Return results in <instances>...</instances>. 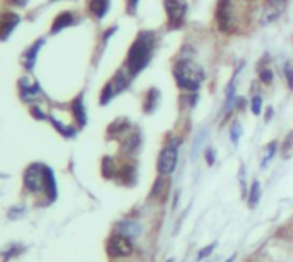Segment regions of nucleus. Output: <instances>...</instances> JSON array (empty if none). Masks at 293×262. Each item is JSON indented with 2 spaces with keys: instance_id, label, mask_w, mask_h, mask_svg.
Returning a JSON list of instances; mask_svg holds the SVG:
<instances>
[{
  "instance_id": "obj_8",
  "label": "nucleus",
  "mask_w": 293,
  "mask_h": 262,
  "mask_svg": "<svg viewBox=\"0 0 293 262\" xmlns=\"http://www.w3.org/2000/svg\"><path fill=\"white\" fill-rule=\"evenodd\" d=\"M134 252V245H132V238L122 235V233H113L106 241V254L112 257V259H117V257H127Z\"/></svg>"
},
{
  "instance_id": "obj_26",
  "label": "nucleus",
  "mask_w": 293,
  "mask_h": 262,
  "mask_svg": "<svg viewBox=\"0 0 293 262\" xmlns=\"http://www.w3.org/2000/svg\"><path fill=\"white\" fill-rule=\"evenodd\" d=\"M250 108H252V113H254V115H259L261 108H262L261 96H254V98H252V100H250Z\"/></svg>"
},
{
  "instance_id": "obj_14",
  "label": "nucleus",
  "mask_w": 293,
  "mask_h": 262,
  "mask_svg": "<svg viewBox=\"0 0 293 262\" xmlns=\"http://www.w3.org/2000/svg\"><path fill=\"white\" fill-rule=\"evenodd\" d=\"M110 9V0H89V12L96 19H103Z\"/></svg>"
},
{
  "instance_id": "obj_9",
  "label": "nucleus",
  "mask_w": 293,
  "mask_h": 262,
  "mask_svg": "<svg viewBox=\"0 0 293 262\" xmlns=\"http://www.w3.org/2000/svg\"><path fill=\"white\" fill-rule=\"evenodd\" d=\"M117 233H122L129 236V238H136L142 233V224L134 219H123L117 224Z\"/></svg>"
},
{
  "instance_id": "obj_31",
  "label": "nucleus",
  "mask_w": 293,
  "mask_h": 262,
  "mask_svg": "<svg viewBox=\"0 0 293 262\" xmlns=\"http://www.w3.org/2000/svg\"><path fill=\"white\" fill-rule=\"evenodd\" d=\"M139 0H127V12L129 14H136Z\"/></svg>"
},
{
  "instance_id": "obj_6",
  "label": "nucleus",
  "mask_w": 293,
  "mask_h": 262,
  "mask_svg": "<svg viewBox=\"0 0 293 262\" xmlns=\"http://www.w3.org/2000/svg\"><path fill=\"white\" fill-rule=\"evenodd\" d=\"M214 19L216 26H218L219 33H231L235 23V14H233V4L231 0H218L214 10Z\"/></svg>"
},
{
  "instance_id": "obj_15",
  "label": "nucleus",
  "mask_w": 293,
  "mask_h": 262,
  "mask_svg": "<svg viewBox=\"0 0 293 262\" xmlns=\"http://www.w3.org/2000/svg\"><path fill=\"white\" fill-rule=\"evenodd\" d=\"M139 144H141V136H139V132L129 134V136L123 139V142H122V153H125V154L136 153L139 149Z\"/></svg>"
},
{
  "instance_id": "obj_18",
  "label": "nucleus",
  "mask_w": 293,
  "mask_h": 262,
  "mask_svg": "<svg viewBox=\"0 0 293 262\" xmlns=\"http://www.w3.org/2000/svg\"><path fill=\"white\" fill-rule=\"evenodd\" d=\"M41 45H43V40L36 41V43L24 53V60L23 62H24V65L28 67V69H33V65H34V62H36V57H38V51L41 48Z\"/></svg>"
},
{
  "instance_id": "obj_30",
  "label": "nucleus",
  "mask_w": 293,
  "mask_h": 262,
  "mask_svg": "<svg viewBox=\"0 0 293 262\" xmlns=\"http://www.w3.org/2000/svg\"><path fill=\"white\" fill-rule=\"evenodd\" d=\"M214 159H216V153L213 147L206 149V161H208V164L211 166V164H214Z\"/></svg>"
},
{
  "instance_id": "obj_35",
  "label": "nucleus",
  "mask_w": 293,
  "mask_h": 262,
  "mask_svg": "<svg viewBox=\"0 0 293 262\" xmlns=\"http://www.w3.org/2000/svg\"><path fill=\"white\" fill-rule=\"evenodd\" d=\"M233 259H235V255H231L230 259H226V262H233Z\"/></svg>"
},
{
  "instance_id": "obj_29",
  "label": "nucleus",
  "mask_w": 293,
  "mask_h": 262,
  "mask_svg": "<svg viewBox=\"0 0 293 262\" xmlns=\"http://www.w3.org/2000/svg\"><path fill=\"white\" fill-rule=\"evenodd\" d=\"M285 76H286V81H288V86L293 89V67L291 64H286L285 65Z\"/></svg>"
},
{
  "instance_id": "obj_19",
  "label": "nucleus",
  "mask_w": 293,
  "mask_h": 262,
  "mask_svg": "<svg viewBox=\"0 0 293 262\" xmlns=\"http://www.w3.org/2000/svg\"><path fill=\"white\" fill-rule=\"evenodd\" d=\"M131 127V122L127 118H117L115 122L108 127V134H113V136H120V134H125L127 128Z\"/></svg>"
},
{
  "instance_id": "obj_20",
  "label": "nucleus",
  "mask_w": 293,
  "mask_h": 262,
  "mask_svg": "<svg viewBox=\"0 0 293 262\" xmlns=\"http://www.w3.org/2000/svg\"><path fill=\"white\" fill-rule=\"evenodd\" d=\"M206 137H208V128H200L197 132V136L194 139V144H192V151H190V158H197V154L200 151V147H203V144L206 141Z\"/></svg>"
},
{
  "instance_id": "obj_25",
  "label": "nucleus",
  "mask_w": 293,
  "mask_h": 262,
  "mask_svg": "<svg viewBox=\"0 0 293 262\" xmlns=\"http://www.w3.org/2000/svg\"><path fill=\"white\" fill-rule=\"evenodd\" d=\"M51 122H53V125L57 127V130H60L65 137H74L76 130H74V128H72V127L64 125V123H60L59 120H55V118H51Z\"/></svg>"
},
{
  "instance_id": "obj_23",
  "label": "nucleus",
  "mask_w": 293,
  "mask_h": 262,
  "mask_svg": "<svg viewBox=\"0 0 293 262\" xmlns=\"http://www.w3.org/2000/svg\"><path fill=\"white\" fill-rule=\"evenodd\" d=\"M167 187H168V182L163 178V175H161V177H159L156 182H154V185H153V194H151V197H158V195H161V194L164 192L163 189H167Z\"/></svg>"
},
{
  "instance_id": "obj_28",
  "label": "nucleus",
  "mask_w": 293,
  "mask_h": 262,
  "mask_svg": "<svg viewBox=\"0 0 293 262\" xmlns=\"http://www.w3.org/2000/svg\"><path fill=\"white\" fill-rule=\"evenodd\" d=\"M214 247H216V244H211V245H208V247H204V249L197 254V260H203V259H206L208 255H211V252L214 250Z\"/></svg>"
},
{
  "instance_id": "obj_22",
  "label": "nucleus",
  "mask_w": 293,
  "mask_h": 262,
  "mask_svg": "<svg viewBox=\"0 0 293 262\" xmlns=\"http://www.w3.org/2000/svg\"><path fill=\"white\" fill-rule=\"evenodd\" d=\"M276 149H278V142H276V141H272V142L267 144L266 149H264V158H262L261 168H266L267 164H269V161L272 159V156L276 154Z\"/></svg>"
},
{
  "instance_id": "obj_33",
  "label": "nucleus",
  "mask_w": 293,
  "mask_h": 262,
  "mask_svg": "<svg viewBox=\"0 0 293 262\" xmlns=\"http://www.w3.org/2000/svg\"><path fill=\"white\" fill-rule=\"evenodd\" d=\"M10 4H14V5H26V2L28 0H9Z\"/></svg>"
},
{
  "instance_id": "obj_16",
  "label": "nucleus",
  "mask_w": 293,
  "mask_h": 262,
  "mask_svg": "<svg viewBox=\"0 0 293 262\" xmlns=\"http://www.w3.org/2000/svg\"><path fill=\"white\" fill-rule=\"evenodd\" d=\"M72 23H74V15H72V12H62L57 15L53 24H51V33H59V31L67 28V26H70Z\"/></svg>"
},
{
  "instance_id": "obj_24",
  "label": "nucleus",
  "mask_w": 293,
  "mask_h": 262,
  "mask_svg": "<svg viewBox=\"0 0 293 262\" xmlns=\"http://www.w3.org/2000/svg\"><path fill=\"white\" fill-rule=\"evenodd\" d=\"M240 137H242V125L239 122H235L233 125H231V130H230V139H231V144L236 146V144L240 142Z\"/></svg>"
},
{
  "instance_id": "obj_17",
  "label": "nucleus",
  "mask_w": 293,
  "mask_h": 262,
  "mask_svg": "<svg viewBox=\"0 0 293 262\" xmlns=\"http://www.w3.org/2000/svg\"><path fill=\"white\" fill-rule=\"evenodd\" d=\"M72 113H74V117H76V120L77 123L82 127V125H86V120H87V117H86V108H84V103H82V96H77L74 103H72Z\"/></svg>"
},
{
  "instance_id": "obj_32",
  "label": "nucleus",
  "mask_w": 293,
  "mask_h": 262,
  "mask_svg": "<svg viewBox=\"0 0 293 262\" xmlns=\"http://www.w3.org/2000/svg\"><path fill=\"white\" fill-rule=\"evenodd\" d=\"M286 0H267V4H271V5H283Z\"/></svg>"
},
{
  "instance_id": "obj_5",
  "label": "nucleus",
  "mask_w": 293,
  "mask_h": 262,
  "mask_svg": "<svg viewBox=\"0 0 293 262\" xmlns=\"http://www.w3.org/2000/svg\"><path fill=\"white\" fill-rule=\"evenodd\" d=\"M164 12H167V24L170 29H178L184 24L187 15V0H163Z\"/></svg>"
},
{
  "instance_id": "obj_21",
  "label": "nucleus",
  "mask_w": 293,
  "mask_h": 262,
  "mask_svg": "<svg viewBox=\"0 0 293 262\" xmlns=\"http://www.w3.org/2000/svg\"><path fill=\"white\" fill-rule=\"evenodd\" d=\"M259 200H261V183L255 180V182L252 183L250 192H249V205L250 208H255V205L259 204Z\"/></svg>"
},
{
  "instance_id": "obj_7",
  "label": "nucleus",
  "mask_w": 293,
  "mask_h": 262,
  "mask_svg": "<svg viewBox=\"0 0 293 262\" xmlns=\"http://www.w3.org/2000/svg\"><path fill=\"white\" fill-rule=\"evenodd\" d=\"M129 76H131L129 72L118 70L117 74L106 82L105 87H103V91H101V98H100L101 105H106V103L110 101V100H113V98H115L118 92H122L123 89H127V86H129Z\"/></svg>"
},
{
  "instance_id": "obj_4",
  "label": "nucleus",
  "mask_w": 293,
  "mask_h": 262,
  "mask_svg": "<svg viewBox=\"0 0 293 262\" xmlns=\"http://www.w3.org/2000/svg\"><path fill=\"white\" fill-rule=\"evenodd\" d=\"M178 144L180 141H170L167 146H164L161 151H159L158 156V173L163 175V177H168L175 172L177 168V159H178Z\"/></svg>"
},
{
  "instance_id": "obj_3",
  "label": "nucleus",
  "mask_w": 293,
  "mask_h": 262,
  "mask_svg": "<svg viewBox=\"0 0 293 262\" xmlns=\"http://www.w3.org/2000/svg\"><path fill=\"white\" fill-rule=\"evenodd\" d=\"M173 77L180 89L197 91L204 81V70L197 62L190 59H180L173 65Z\"/></svg>"
},
{
  "instance_id": "obj_27",
  "label": "nucleus",
  "mask_w": 293,
  "mask_h": 262,
  "mask_svg": "<svg viewBox=\"0 0 293 262\" xmlns=\"http://www.w3.org/2000/svg\"><path fill=\"white\" fill-rule=\"evenodd\" d=\"M259 77H261V81L264 82V84H271V82H272V72L269 69H261L259 70Z\"/></svg>"
},
{
  "instance_id": "obj_10",
  "label": "nucleus",
  "mask_w": 293,
  "mask_h": 262,
  "mask_svg": "<svg viewBox=\"0 0 293 262\" xmlns=\"http://www.w3.org/2000/svg\"><path fill=\"white\" fill-rule=\"evenodd\" d=\"M19 84H21V96H23L24 101H33L40 96L41 89L38 82H31V79L24 77V79H21Z\"/></svg>"
},
{
  "instance_id": "obj_34",
  "label": "nucleus",
  "mask_w": 293,
  "mask_h": 262,
  "mask_svg": "<svg viewBox=\"0 0 293 262\" xmlns=\"http://www.w3.org/2000/svg\"><path fill=\"white\" fill-rule=\"evenodd\" d=\"M33 115H34V117H38V118H45L43 113H41L40 110H36V108H33Z\"/></svg>"
},
{
  "instance_id": "obj_2",
  "label": "nucleus",
  "mask_w": 293,
  "mask_h": 262,
  "mask_svg": "<svg viewBox=\"0 0 293 262\" xmlns=\"http://www.w3.org/2000/svg\"><path fill=\"white\" fill-rule=\"evenodd\" d=\"M24 185L26 189L31 190V192H43L48 194V197L53 200L57 197V185H55V177L53 172L45 166V164L34 163L26 170L24 173Z\"/></svg>"
},
{
  "instance_id": "obj_36",
  "label": "nucleus",
  "mask_w": 293,
  "mask_h": 262,
  "mask_svg": "<svg viewBox=\"0 0 293 262\" xmlns=\"http://www.w3.org/2000/svg\"><path fill=\"white\" fill-rule=\"evenodd\" d=\"M168 262H173V259H170V260H168Z\"/></svg>"
},
{
  "instance_id": "obj_13",
  "label": "nucleus",
  "mask_w": 293,
  "mask_h": 262,
  "mask_svg": "<svg viewBox=\"0 0 293 262\" xmlns=\"http://www.w3.org/2000/svg\"><path fill=\"white\" fill-rule=\"evenodd\" d=\"M19 17L15 14H5L2 17V24H0V38H7L12 33V29L17 26Z\"/></svg>"
},
{
  "instance_id": "obj_11",
  "label": "nucleus",
  "mask_w": 293,
  "mask_h": 262,
  "mask_svg": "<svg viewBox=\"0 0 293 262\" xmlns=\"http://www.w3.org/2000/svg\"><path fill=\"white\" fill-rule=\"evenodd\" d=\"M158 105H159V91L156 87H151V89H148V92L144 95L142 108L146 113H153L158 108Z\"/></svg>"
},
{
  "instance_id": "obj_1",
  "label": "nucleus",
  "mask_w": 293,
  "mask_h": 262,
  "mask_svg": "<svg viewBox=\"0 0 293 262\" xmlns=\"http://www.w3.org/2000/svg\"><path fill=\"white\" fill-rule=\"evenodd\" d=\"M154 43H156V36H154L153 31H141L136 36V40H134V43L127 51L125 59V69L131 74V77L137 76L139 72L146 69L154 51Z\"/></svg>"
},
{
  "instance_id": "obj_12",
  "label": "nucleus",
  "mask_w": 293,
  "mask_h": 262,
  "mask_svg": "<svg viewBox=\"0 0 293 262\" xmlns=\"http://www.w3.org/2000/svg\"><path fill=\"white\" fill-rule=\"evenodd\" d=\"M118 177H120L122 180V183L123 185H136L137 182V168H136V164H125V166H122L120 168V172L117 173Z\"/></svg>"
}]
</instances>
